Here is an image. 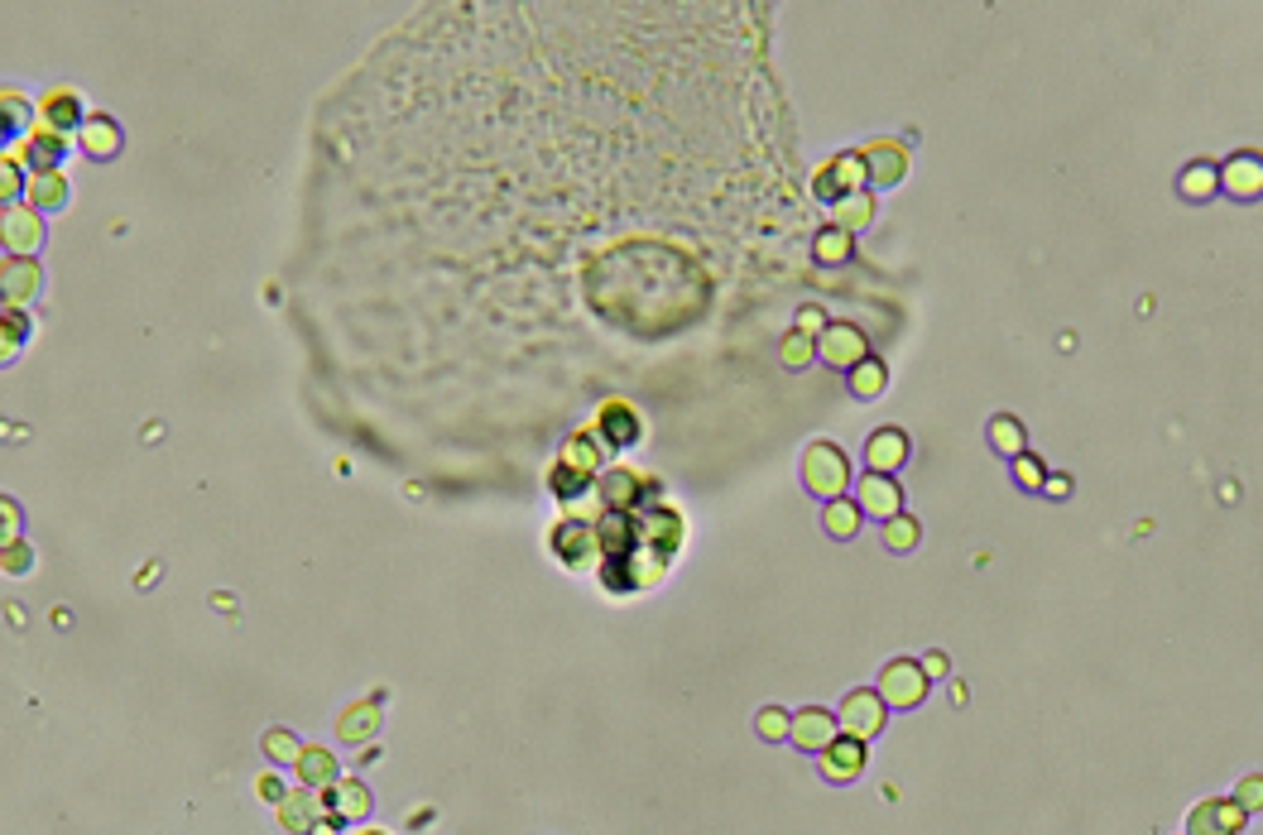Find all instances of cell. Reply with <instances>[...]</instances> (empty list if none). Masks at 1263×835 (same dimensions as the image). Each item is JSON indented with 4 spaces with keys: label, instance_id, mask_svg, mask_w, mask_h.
Listing matches in <instances>:
<instances>
[{
    "label": "cell",
    "instance_id": "obj_1",
    "mask_svg": "<svg viewBox=\"0 0 1263 835\" xmlns=\"http://www.w3.org/2000/svg\"><path fill=\"white\" fill-rule=\"evenodd\" d=\"M600 548V586L606 590H648L668 576V562L682 548V519L678 509L648 504V509H600L596 524Z\"/></svg>",
    "mask_w": 1263,
    "mask_h": 835
},
{
    "label": "cell",
    "instance_id": "obj_2",
    "mask_svg": "<svg viewBox=\"0 0 1263 835\" xmlns=\"http://www.w3.org/2000/svg\"><path fill=\"white\" fill-rule=\"evenodd\" d=\"M803 485L817 500H841L851 490V457L837 443H813L803 451Z\"/></svg>",
    "mask_w": 1263,
    "mask_h": 835
},
{
    "label": "cell",
    "instance_id": "obj_3",
    "mask_svg": "<svg viewBox=\"0 0 1263 835\" xmlns=\"http://www.w3.org/2000/svg\"><path fill=\"white\" fill-rule=\"evenodd\" d=\"M591 490H596L600 509H648V504H658V481H654V475L630 471V466L600 471L596 481H591Z\"/></svg>",
    "mask_w": 1263,
    "mask_h": 835
},
{
    "label": "cell",
    "instance_id": "obj_4",
    "mask_svg": "<svg viewBox=\"0 0 1263 835\" xmlns=\"http://www.w3.org/2000/svg\"><path fill=\"white\" fill-rule=\"evenodd\" d=\"M884 721H889V706L879 701V691H851L841 701V711H837V730L841 735H851V739H875V735H884Z\"/></svg>",
    "mask_w": 1263,
    "mask_h": 835
},
{
    "label": "cell",
    "instance_id": "obj_5",
    "mask_svg": "<svg viewBox=\"0 0 1263 835\" xmlns=\"http://www.w3.org/2000/svg\"><path fill=\"white\" fill-rule=\"evenodd\" d=\"M932 682L923 677V668L913 663V658H894L884 672H879V701L894 706V711H913V706H923V696Z\"/></svg>",
    "mask_w": 1263,
    "mask_h": 835
},
{
    "label": "cell",
    "instance_id": "obj_6",
    "mask_svg": "<svg viewBox=\"0 0 1263 835\" xmlns=\"http://www.w3.org/2000/svg\"><path fill=\"white\" fill-rule=\"evenodd\" d=\"M813 346H817V361H827L831 370H855L870 356V336L851 327V322H827V332Z\"/></svg>",
    "mask_w": 1263,
    "mask_h": 835
},
{
    "label": "cell",
    "instance_id": "obj_7",
    "mask_svg": "<svg viewBox=\"0 0 1263 835\" xmlns=\"http://www.w3.org/2000/svg\"><path fill=\"white\" fill-rule=\"evenodd\" d=\"M640 437H644V418L634 413V403H624V399L600 403V413H596V443L600 447H606V451H630Z\"/></svg>",
    "mask_w": 1263,
    "mask_h": 835
},
{
    "label": "cell",
    "instance_id": "obj_8",
    "mask_svg": "<svg viewBox=\"0 0 1263 835\" xmlns=\"http://www.w3.org/2000/svg\"><path fill=\"white\" fill-rule=\"evenodd\" d=\"M865 159V188H899L908 178V149L899 139H870L860 149Z\"/></svg>",
    "mask_w": 1263,
    "mask_h": 835
},
{
    "label": "cell",
    "instance_id": "obj_9",
    "mask_svg": "<svg viewBox=\"0 0 1263 835\" xmlns=\"http://www.w3.org/2000/svg\"><path fill=\"white\" fill-rule=\"evenodd\" d=\"M1245 826H1249V811L1235 797H1206L1187 817V835H1239Z\"/></svg>",
    "mask_w": 1263,
    "mask_h": 835
},
{
    "label": "cell",
    "instance_id": "obj_10",
    "mask_svg": "<svg viewBox=\"0 0 1263 835\" xmlns=\"http://www.w3.org/2000/svg\"><path fill=\"white\" fill-rule=\"evenodd\" d=\"M0 246H5L10 254H20V260H29V254H39L44 246V222L39 212H29V207H0Z\"/></svg>",
    "mask_w": 1263,
    "mask_h": 835
},
{
    "label": "cell",
    "instance_id": "obj_11",
    "mask_svg": "<svg viewBox=\"0 0 1263 835\" xmlns=\"http://www.w3.org/2000/svg\"><path fill=\"white\" fill-rule=\"evenodd\" d=\"M34 121H39V130H53V135H77V125L87 121L83 115V97H77L73 87H53L39 97V107H34Z\"/></svg>",
    "mask_w": 1263,
    "mask_h": 835
},
{
    "label": "cell",
    "instance_id": "obj_12",
    "mask_svg": "<svg viewBox=\"0 0 1263 835\" xmlns=\"http://www.w3.org/2000/svg\"><path fill=\"white\" fill-rule=\"evenodd\" d=\"M855 509L860 514H875L879 524L884 519H894V514H903V490H899V481L894 475H875V471H865L860 481H855Z\"/></svg>",
    "mask_w": 1263,
    "mask_h": 835
},
{
    "label": "cell",
    "instance_id": "obj_13",
    "mask_svg": "<svg viewBox=\"0 0 1263 835\" xmlns=\"http://www.w3.org/2000/svg\"><path fill=\"white\" fill-rule=\"evenodd\" d=\"M837 735H841L837 715L821 711V706H803L797 715H788V739H793V745L803 749V753H821Z\"/></svg>",
    "mask_w": 1263,
    "mask_h": 835
},
{
    "label": "cell",
    "instance_id": "obj_14",
    "mask_svg": "<svg viewBox=\"0 0 1263 835\" xmlns=\"http://www.w3.org/2000/svg\"><path fill=\"white\" fill-rule=\"evenodd\" d=\"M39 288H44L39 260H20V254L0 260V298H5V308H25L29 298H39Z\"/></svg>",
    "mask_w": 1263,
    "mask_h": 835
},
{
    "label": "cell",
    "instance_id": "obj_15",
    "mask_svg": "<svg viewBox=\"0 0 1263 835\" xmlns=\"http://www.w3.org/2000/svg\"><path fill=\"white\" fill-rule=\"evenodd\" d=\"M865 759H870V753H865L860 739L837 735L827 749H821L817 769H821V778H827V783H855L865 773Z\"/></svg>",
    "mask_w": 1263,
    "mask_h": 835
},
{
    "label": "cell",
    "instance_id": "obj_16",
    "mask_svg": "<svg viewBox=\"0 0 1263 835\" xmlns=\"http://www.w3.org/2000/svg\"><path fill=\"white\" fill-rule=\"evenodd\" d=\"M10 159H15V164H25L29 173H58V164L67 159V139H63V135H53V130H39V125H34V130H29L25 139H20V149H15Z\"/></svg>",
    "mask_w": 1263,
    "mask_h": 835
},
{
    "label": "cell",
    "instance_id": "obj_17",
    "mask_svg": "<svg viewBox=\"0 0 1263 835\" xmlns=\"http://www.w3.org/2000/svg\"><path fill=\"white\" fill-rule=\"evenodd\" d=\"M553 552H558L572 572H577V566H596L600 562L596 533H591V524H577V519H562V524L553 528Z\"/></svg>",
    "mask_w": 1263,
    "mask_h": 835
},
{
    "label": "cell",
    "instance_id": "obj_18",
    "mask_svg": "<svg viewBox=\"0 0 1263 835\" xmlns=\"http://www.w3.org/2000/svg\"><path fill=\"white\" fill-rule=\"evenodd\" d=\"M1215 173H1221V192L1239 197V202H1254L1263 192V159L1259 154H1230Z\"/></svg>",
    "mask_w": 1263,
    "mask_h": 835
},
{
    "label": "cell",
    "instance_id": "obj_19",
    "mask_svg": "<svg viewBox=\"0 0 1263 835\" xmlns=\"http://www.w3.org/2000/svg\"><path fill=\"white\" fill-rule=\"evenodd\" d=\"M903 461H908V433H903V427H879V433H870V443H865V466L875 475H894Z\"/></svg>",
    "mask_w": 1263,
    "mask_h": 835
},
{
    "label": "cell",
    "instance_id": "obj_20",
    "mask_svg": "<svg viewBox=\"0 0 1263 835\" xmlns=\"http://www.w3.org/2000/svg\"><path fill=\"white\" fill-rule=\"evenodd\" d=\"M322 817H332V807H327V797H318L312 787H294V793H284V802H280V821H284L288 831L308 835Z\"/></svg>",
    "mask_w": 1263,
    "mask_h": 835
},
{
    "label": "cell",
    "instance_id": "obj_21",
    "mask_svg": "<svg viewBox=\"0 0 1263 835\" xmlns=\"http://www.w3.org/2000/svg\"><path fill=\"white\" fill-rule=\"evenodd\" d=\"M558 466L562 471H572V475H586V481H596L600 471H606V451H600V443L596 437H586V433H572L562 443V457H558Z\"/></svg>",
    "mask_w": 1263,
    "mask_h": 835
},
{
    "label": "cell",
    "instance_id": "obj_22",
    "mask_svg": "<svg viewBox=\"0 0 1263 835\" xmlns=\"http://www.w3.org/2000/svg\"><path fill=\"white\" fill-rule=\"evenodd\" d=\"M34 130V107L15 87H0V145H15Z\"/></svg>",
    "mask_w": 1263,
    "mask_h": 835
},
{
    "label": "cell",
    "instance_id": "obj_23",
    "mask_svg": "<svg viewBox=\"0 0 1263 835\" xmlns=\"http://www.w3.org/2000/svg\"><path fill=\"white\" fill-rule=\"evenodd\" d=\"M25 207L29 212H63L67 207V178L63 173H29L25 178Z\"/></svg>",
    "mask_w": 1263,
    "mask_h": 835
},
{
    "label": "cell",
    "instance_id": "obj_24",
    "mask_svg": "<svg viewBox=\"0 0 1263 835\" xmlns=\"http://www.w3.org/2000/svg\"><path fill=\"white\" fill-rule=\"evenodd\" d=\"M77 145H83L91 159H115L121 154V125H115L111 115H87V121L77 125Z\"/></svg>",
    "mask_w": 1263,
    "mask_h": 835
},
{
    "label": "cell",
    "instance_id": "obj_25",
    "mask_svg": "<svg viewBox=\"0 0 1263 835\" xmlns=\"http://www.w3.org/2000/svg\"><path fill=\"white\" fill-rule=\"evenodd\" d=\"M870 222H875V192L870 188H865V192H845V197H837V202H831V226L845 230V236L865 230Z\"/></svg>",
    "mask_w": 1263,
    "mask_h": 835
},
{
    "label": "cell",
    "instance_id": "obj_26",
    "mask_svg": "<svg viewBox=\"0 0 1263 835\" xmlns=\"http://www.w3.org/2000/svg\"><path fill=\"white\" fill-rule=\"evenodd\" d=\"M332 817L337 821H366L370 817V787L356 778H337L332 783Z\"/></svg>",
    "mask_w": 1263,
    "mask_h": 835
},
{
    "label": "cell",
    "instance_id": "obj_27",
    "mask_svg": "<svg viewBox=\"0 0 1263 835\" xmlns=\"http://www.w3.org/2000/svg\"><path fill=\"white\" fill-rule=\"evenodd\" d=\"M294 769H298V778H304V787H312V793H327V787L342 778V773H337V759H332L327 749H304V753H298Z\"/></svg>",
    "mask_w": 1263,
    "mask_h": 835
},
{
    "label": "cell",
    "instance_id": "obj_28",
    "mask_svg": "<svg viewBox=\"0 0 1263 835\" xmlns=\"http://www.w3.org/2000/svg\"><path fill=\"white\" fill-rule=\"evenodd\" d=\"M990 447L1000 451V457H1024L1028 451V433H1024V423H1018L1014 413H994L990 418Z\"/></svg>",
    "mask_w": 1263,
    "mask_h": 835
},
{
    "label": "cell",
    "instance_id": "obj_29",
    "mask_svg": "<svg viewBox=\"0 0 1263 835\" xmlns=\"http://www.w3.org/2000/svg\"><path fill=\"white\" fill-rule=\"evenodd\" d=\"M375 730H380V706L375 701L351 706V711H342V721H337V735L346 739V745H366Z\"/></svg>",
    "mask_w": 1263,
    "mask_h": 835
},
{
    "label": "cell",
    "instance_id": "obj_30",
    "mask_svg": "<svg viewBox=\"0 0 1263 835\" xmlns=\"http://www.w3.org/2000/svg\"><path fill=\"white\" fill-rule=\"evenodd\" d=\"M827 178H831V188H837L841 197L845 192H865V159H860V149H845V154L831 159Z\"/></svg>",
    "mask_w": 1263,
    "mask_h": 835
},
{
    "label": "cell",
    "instance_id": "obj_31",
    "mask_svg": "<svg viewBox=\"0 0 1263 835\" xmlns=\"http://www.w3.org/2000/svg\"><path fill=\"white\" fill-rule=\"evenodd\" d=\"M1177 192L1187 197V202H1211V197L1221 192V173H1215V164H1187L1177 178Z\"/></svg>",
    "mask_w": 1263,
    "mask_h": 835
},
{
    "label": "cell",
    "instance_id": "obj_32",
    "mask_svg": "<svg viewBox=\"0 0 1263 835\" xmlns=\"http://www.w3.org/2000/svg\"><path fill=\"white\" fill-rule=\"evenodd\" d=\"M845 379H851L855 399H879V394H884V385H889V370H884V361L865 356V361L855 365V370H845Z\"/></svg>",
    "mask_w": 1263,
    "mask_h": 835
},
{
    "label": "cell",
    "instance_id": "obj_33",
    "mask_svg": "<svg viewBox=\"0 0 1263 835\" xmlns=\"http://www.w3.org/2000/svg\"><path fill=\"white\" fill-rule=\"evenodd\" d=\"M860 509H855L851 495H841V500H827V509H821V524H827L831 538H855L860 533Z\"/></svg>",
    "mask_w": 1263,
    "mask_h": 835
},
{
    "label": "cell",
    "instance_id": "obj_34",
    "mask_svg": "<svg viewBox=\"0 0 1263 835\" xmlns=\"http://www.w3.org/2000/svg\"><path fill=\"white\" fill-rule=\"evenodd\" d=\"M851 250H855V236H845V230H837V226H821L817 240H813V254L821 264H845V260H851Z\"/></svg>",
    "mask_w": 1263,
    "mask_h": 835
},
{
    "label": "cell",
    "instance_id": "obj_35",
    "mask_svg": "<svg viewBox=\"0 0 1263 835\" xmlns=\"http://www.w3.org/2000/svg\"><path fill=\"white\" fill-rule=\"evenodd\" d=\"M918 538H923V524L913 514L884 519V548L889 552H913V548H918Z\"/></svg>",
    "mask_w": 1263,
    "mask_h": 835
},
{
    "label": "cell",
    "instance_id": "obj_36",
    "mask_svg": "<svg viewBox=\"0 0 1263 835\" xmlns=\"http://www.w3.org/2000/svg\"><path fill=\"white\" fill-rule=\"evenodd\" d=\"M779 361L788 365V370H807L817 361V346H813V336H797V332H788L783 336V346H779Z\"/></svg>",
    "mask_w": 1263,
    "mask_h": 835
},
{
    "label": "cell",
    "instance_id": "obj_37",
    "mask_svg": "<svg viewBox=\"0 0 1263 835\" xmlns=\"http://www.w3.org/2000/svg\"><path fill=\"white\" fill-rule=\"evenodd\" d=\"M260 749L270 763H298V753H304V745H298L288 730H270V735L260 739Z\"/></svg>",
    "mask_w": 1263,
    "mask_h": 835
},
{
    "label": "cell",
    "instance_id": "obj_38",
    "mask_svg": "<svg viewBox=\"0 0 1263 835\" xmlns=\"http://www.w3.org/2000/svg\"><path fill=\"white\" fill-rule=\"evenodd\" d=\"M25 197V173L10 154H0V207H15Z\"/></svg>",
    "mask_w": 1263,
    "mask_h": 835
},
{
    "label": "cell",
    "instance_id": "obj_39",
    "mask_svg": "<svg viewBox=\"0 0 1263 835\" xmlns=\"http://www.w3.org/2000/svg\"><path fill=\"white\" fill-rule=\"evenodd\" d=\"M548 485L558 490V500H562V504H572V500H582V495H591V481H586V475H572V471H562V466H553Z\"/></svg>",
    "mask_w": 1263,
    "mask_h": 835
},
{
    "label": "cell",
    "instance_id": "obj_40",
    "mask_svg": "<svg viewBox=\"0 0 1263 835\" xmlns=\"http://www.w3.org/2000/svg\"><path fill=\"white\" fill-rule=\"evenodd\" d=\"M1042 481H1048V466H1042L1033 451L1014 457V485H1024V490H1042Z\"/></svg>",
    "mask_w": 1263,
    "mask_h": 835
},
{
    "label": "cell",
    "instance_id": "obj_41",
    "mask_svg": "<svg viewBox=\"0 0 1263 835\" xmlns=\"http://www.w3.org/2000/svg\"><path fill=\"white\" fill-rule=\"evenodd\" d=\"M20 528H25V514H20V504L10 500V495H0V548L20 543Z\"/></svg>",
    "mask_w": 1263,
    "mask_h": 835
},
{
    "label": "cell",
    "instance_id": "obj_42",
    "mask_svg": "<svg viewBox=\"0 0 1263 835\" xmlns=\"http://www.w3.org/2000/svg\"><path fill=\"white\" fill-rule=\"evenodd\" d=\"M0 566H5L10 576H25L29 566H34V548H29L25 538H20V543H10V548H0Z\"/></svg>",
    "mask_w": 1263,
    "mask_h": 835
},
{
    "label": "cell",
    "instance_id": "obj_43",
    "mask_svg": "<svg viewBox=\"0 0 1263 835\" xmlns=\"http://www.w3.org/2000/svg\"><path fill=\"white\" fill-rule=\"evenodd\" d=\"M755 730H759L764 739H769V745H773V739H788V711H779V706H764V711L755 715Z\"/></svg>",
    "mask_w": 1263,
    "mask_h": 835
},
{
    "label": "cell",
    "instance_id": "obj_44",
    "mask_svg": "<svg viewBox=\"0 0 1263 835\" xmlns=\"http://www.w3.org/2000/svg\"><path fill=\"white\" fill-rule=\"evenodd\" d=\"M793 332H797V336H813V341H817V336L827 332V312H821L817 303H803V308H797V322H793Z\"/></svg>",
    "mask_w": 1263,
    "mask_h": 835
},
{
    "label": "cell",
    "instance_id": "obj_45",
    "mask_svg": "<svg viewBox=\"0 0 1263 835\" xmlns=\"http://www.w3.org/2000/svg\"><path fill=\"white\" fill-rule=\"evenodd\" d=\"M1235 802L1245 807V811H1259V807H1263V778H1245V783H1239Z\"/></svg>",
    "mask_w": 1263,
    "mask_h": 835
},
{
    "label": "cell",
    "instance_id": "obj_46",
    "mask_svg": "<svg viewBox=\"0 0 1263 835\" xmlns=\"http://www.w3.org/2000/svg\"><path fill=\"white\" fill-rule=\"evenodd\" d=\"M255 793H260V797H264V802H274V807H280V802H284V793H288V787H284L280 778H274V773H260V778H255Z\"/></svg>",
    "mask_w": 1263,
    "mask_h": 835
},
{
    "label": "cell",
    "instance_id": "obj_47",
    "mask_svg": "<svg viewBox=\"0 0 1263 835\" xmlns=\"http://www.w3.org/2000/svg\"><path fill=\"white\" fill-rule=\"evenodd\" d=\"M0 327H5L10 336H20V341H25V336H29V317H25V312H20V308H5V312H0Z\"/></svg>",
    "mask_w": 1263,
    "mask_h": 835
},
{
    "label": "cell",
    "instance_id": "obj_48",
    "mask_svg": "<svg viewBox=\"0 0 1263 835\" xmlns=\"http://www.w3.org/2000/svg\"><path fill=\"white\" fill-rule=\"evenodd\" d=\"M1042 495H1048V500H1067V495H1072V475H1048V481H1042Z\"/></svg>",
    "mask_w": 1263,
    "mask_h": 835
},
{
    "label": "cell",
    "instance_id": "obj_49",
    "mask_svg": "<svg viewBox=\"0 0 1263 835\" xmlns=\"http://www.w3.org/2000/svg\"><path fill=\"white\" fill-rule=\"evenodd\" d=\"M20 346H25V341H20V336H10L5 327H0V365H10V361H15V356H20Z\"/></svg>",
    "mask_w": 1263,
    "mask_h": 835
},
{
    "label": "cell",
    "instance_id": "obj_50",
    "mask_svg": "<svg viewBox=\"0 0 1263 835\" xmlns=\"http://www.w3.org/2000/svg\"><path fill=\"white\" fill-rule=\"evenodd\" d=\"M918 668H923V677H927V682H932V677H946V653H927Z\"/></svg>",
    "mask_w": 1263,
    "mask_h": 835
},
{
    "label": "cell",
    "instance_id": "obj_51",
    "mask_svg": "<svg viewBox=\"0 0 1263 835\" xmlns=\"http://www.w3.org/2000/svg\"><path fill=\"white\" fill-rule=\"evenodd\" d=\"M308 835H337V817H322V821H318V826H312Z\"/></svg>",
    "mask_w": 1263,
    "mask_h": 835
},
{
    "label": "cell",
    "instance_id": "obj_52",
    "mask_svg": "<svg viewBox=\"0 0 1263 835\" xmlns=\"http://www.w3.org/2000/svg\"><path fill=\"white\" fill-rule=\"evenodd\" d=\"M361 835H385V831H361Z\"/></svg>",
    "mask_w": 1263,
    "mask_h": 835
},
{
    "label": "cell",
    "instance_id": "obj_53",
    "mask_svg": "<svg viewBox=\"0 0 1263 835\" xmlns=\"http://www.w3.org/2000/svg\"><path fill=\"white\" fill-rule=\"evenodd\" d=\"M0 312H5V298H0Z\"/></svg>",
    "mask_w": 1263,
    "mask_h": 835
}]
</instances>
